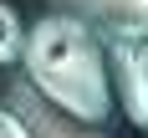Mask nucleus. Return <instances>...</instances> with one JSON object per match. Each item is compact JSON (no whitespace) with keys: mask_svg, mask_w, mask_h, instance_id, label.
<instances>
[{"mask_svg":"<svg viewBox=\"0 0 148 138\" xmlns=\"http://www.w3.org/2000/svg\"><path fill=\"white\" fill-rule=\"evenodd\" d=\"M26 82L56 107H66L82 123H107L112 118V67H107L102 46L92 41V26L66 10L41 15L26 36Z\"/></svg>","mask_w":148,"mask_h":138,"instance_id":"obj_1","label":"nucleus"},{"mask_svg":"<svg viewBox=\"0 0 148 138\" xmlns=\"http://www.w3.org/2000/svg\"><path fill=\"white\" fill-rule=\"evenodd\" d=\"M112 92L133 128H148V36H112L107 41Z\"/></svg>","mask_w":148,"mask_h":138,"instance_id":"obj_2","label":"nucleus"},{"mask_svg":"<svg viewBox=\"0 0 148 138\" xmlns=\"http://www.w3.org/2000/svg\"><path fill=\"white\" fill-rule=\"evenodd\" d=\"M51 5L87 21L107 41L112 36H148V0H51Z\"/></svg>","mask_w":148,"mask_h":138,"instance_id":"obj_3","label":"nucleus"},{"mask_svg":"<svg viewBox=\"0 0 148 138\" xmlns=\"http://www.w3.org/2000/svg\"><path fill=\"white\" fill-rule=\"evenodd\" d=\"M10 107L31 123V133H36V138H107V133H97V123L72 118L66 107H56L51 97H41L31 82H26V87H10Z\"/></svg>","mask_w":148,"mask_h":138,"instance_id":"obj_4","label":"nucleus"},{"mask_svg":"<svg viewBox=\"0 0 148 138\" xmlns=\"http://www.w3.org/2000/svg\"><path fill=\"white\" fill-rule=\"evenodd\" d=\"M26 36L31 31L21 26V15H15L10 5H0V67H10V61L26 56Z\"/></svg>","mask_w":148,"mask_h":138,"instance_id":"obj_5","label":"nucleus"},{"mask_svg":"<svg viewBox=\"0 0 148 138\" xmlns=\"http://www.w3.org/2000/svg\"><path fill=\"white\" fill-rule=\"evenodd\" d=\"M0 138H36V133H31V123L15 107H0Z\"/></svg>","mask_w":148,"mask_h":138,"instance_id":"obj_6","label":"nucleus"}]
</instances>
